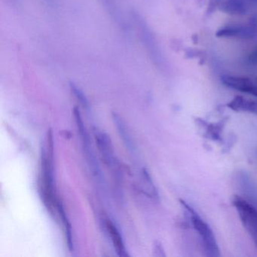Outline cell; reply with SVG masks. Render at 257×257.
Returning a JSON list of instances; mask_svg holds the SVG:
<instances>
[{"instance_id": "obj_1", "label": "cell", "mask_w": 257, "mask_h": 257, "mask_svg": "<svg viewBox=\"0 0 257 257\" xmlns=\"http://www.w3.org/2000/svg\"><path fill=\"white\" fill-rule=\"evenodd\" d=\"M41 176L40 192L45 205L52 210L55 202V185H54V140L52 131L48 132L47 147L41 150Z\"/></svg>"}, {"instance_id": "obj_2", "label": "cell", "mask_w": 257, "mask_h": 257, "mask_svg": "<svg viewBox=\"0 0 257 257\" xmlns=\"http://www.w3.org/2000/svg\"><path fill=\"white\" fill-rule=\"evenodd\" d=\"M180 202L183 207L187 210L193 228L198 232L207 255L211 257L219 256V246H218L214 233L213 232L208 224L189 204L183 201H180Z\"/></svg>"}, {"instance_id": "obj_3", "label": "cell", "mask_w": 257, "mask_h": 257, "mask_svg": "<svg viewBox=\"0 0 257 257\" xmlns=\"http://www.w3.org/2000/svg\"><path fill=\"white\" fill-rule=\"evenodd\" d=\"M232 203L243 227L257 248V208L240 196H234Z\"/></svg>"}, {"instance_id": "obj_4", "label": "cell", "mask_w": 257, "mask_h": 257, "mask_svg": "<svg viewBox=\"0 0 257 257\" xmlns=\"http://www.w3.org/2000/svg\"><path fill=\"white\" fill-rule=\"evenodd\" d=\"M216 36L219 38H238L249 40L257 36V23L247 25H230L218 30Z\"/></svg>"}, {"instance_id": "obj_5", "label": "cell", "mask_w": 257, "mask_h": 257, "mask_svg": "<svg viewBox=\"0 0 257 257\" xmlns=\"http://www.w3.org/2000/svg\"><path fill=\"white\" fill-rule=\"evenodd\" d=\"M221 80L228 88L257 97V79L255 78L225 75L222 76Z\"/></svg>"}, {"instance_id": "obj_6", "label": "cell", "mask_w": 257, "mask_h": 257, "mask_svg": "<svg viewBox=\"0 0 257 257\" xmlns=\"http://www.w3.org/2000/svg\"><path fill=\"white\" fill-rule=\"evenodd\" d=\"M94 134L99 152L101 155L103 162L107 166L114 168L116 165V160L109 135L97 128L94 129Z\"/></svg>"}, {"instance_id": "obj_7", "label": "cell", "mask_w": 257, "mask_h": 257, "mask_svg": "<svg viewBox=\"0 0 257 257\" xmlns=\"http://www.w3.org/2000/svg\"><path fill=\"white\" fill-rule=\"evenodd\" d=\"M219 10L231 16H242L246 13L248 5L245 0H219Z\"/></svg>"}, {"instance_id": "obj_8", "label": "cell", "mask_w": 257, "mask_h": 257, "mask_svg": "<svg viewBox=\"0 0 257 257\" xmlns=\"http://www.w3.org/2000/svg\"><path fill=\"white\" fill-rule=\"evenodd\" d=\"M227 106L236 112H246L257 115V100L237 96L227 104Z\"/></svg>"}, {"instance_id": "obj_9", "label": "cell", "mask_w": 257, "mask_h": 257, "mask_svg": "<svg viewBox=\"0 0 257 257\" xmlns=\"http://www.w3.org/2000/svg\"><path fill=\"white\" fill-rule=\"evenodd\" d=\"M106 225L108 231H109V235H110L112 244H113L114 248H115L118 255L122 257L127 256L128 254L126 251L122 237H121L119 231L117 228L116 225L110 220H106Z\"/></svg>"}, {"instance_id": "obj_10", "label": "cell", "mask_w": 257, "mask_h": 257, "mask_svg": "<svg viewBox=\"0 0 257 257\" xmlns=\"http://www.w3.org/2000/svg\"><path fill=\"white\" fill-rule=\"evenodd\" d=\"M112 119H113L114 122L115 123V126L118 129V134L122 139L124 145L131 151L135 150V144H134L132 137H131L128 129H127L124 120L118 114L115 113V112L112 113Z\"/></svg>"}, {"instance_id": "obj_11", "label": "cell", "mask_w": 257, "mask_h": 257, "mask_svg": "<svg viewBox=\"0 0 257 257\" xmlns=\"http://www.w3.org/2000/svg\"><path fill=\"white\" fill-rule=\"evenodd\" d=\"M57 208H58V213L61 216V220L64 224V231H65L66 238H67V246L69 250L73 252L74 249V243H73V230H72V225L70 224V220L66 214L63 204L61 202L57 204Z\"/></svg>"}, {"instance_id": "obj_12", "label": "cell", "mask_w": 257, "mask_h": 257, "mask_svg": "<svg viewBox=\"0 0 257 257\" xmlns=\"http://www.w3.org/2000/svg\"><path fill=\"white\" fill-rule=\"evenodd\" d=\"M70 87H71L72 91L74 93L76 98L80 101V103L84 106H86L87 107V106H88V100H87L86 97L84 95L82 91L78 87H76V85H73V84H71Z\"/></svg>"}, {"instance_id": "obj_13", "label": "cell", "mask_w": 257, "mask_h": 257, "mask_svg": "<svg viewBox=\"0 0 257 257\" xmlns=\"http://www.w3.org/2000/svg\"><path fill=\"white\" fill-rule=\"evenodd\" d=\"M154 252L158 256H165V252H164L163 247L160 242L156 241L154 245Z\"/></svg>"}, {"instance_id": "obj_14", "label": "cell", "mask_w": 257, "mask_h": 257, "mask_svg": "<svg viewBox=\"0 0 257 257\" xmlns=\"http://www.w3.org/2000/svg\"><path fill=\"white\" fill-rule=\"evenodd\" d=\"M248 61L251 64L257 66V47H255L248 55Z\"/></svg>"}, {"instance_id": "obj_15", "label": "cell", "mask_w": 257, "mask_h": 257, "mask_svg": "<svg viewBox=\"0 0 257 257\" xmlns=\"http://www.w3.org/2000/svg\"><path fill=\"white\" fill-rule=\"evenodd\" d=\"M247 5L257 6V0H245Z\"/></svg>"}]
</instances>
